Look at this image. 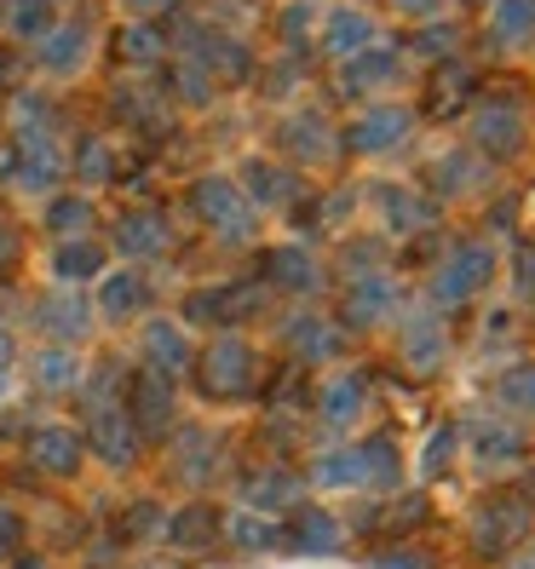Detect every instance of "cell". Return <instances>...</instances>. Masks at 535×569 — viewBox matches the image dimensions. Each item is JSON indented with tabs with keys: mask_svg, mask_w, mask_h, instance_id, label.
<instances>
[{
	"mask_svg": "<svg viewBox=\"0 0 535 569\" xmlns=\"http://www.w3.org/2000/svg\"><path fill=\"white\" fill-rule=\"evenodd\" d=\"M311 569H328V563H311Z\"/></svg>",
	"mask_w": 535,
	"mask_h": 569,
	"instance_id": "1",
	"label": "cell"
}]
</instances>
